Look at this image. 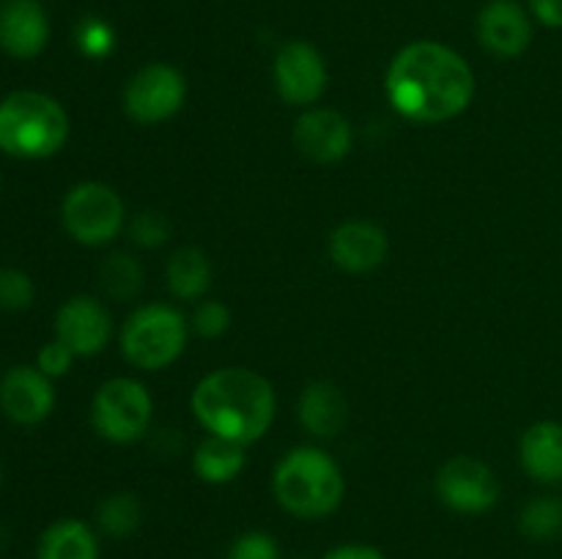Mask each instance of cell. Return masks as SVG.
Instances as JSON below:
<instances>
[{
  "label": "cell",
  "instance_id": "26",
  "mask_svg": "<svg viewBox=\"0 0 562 559\" xmlns=\"http://www.w3.org/2000/svg\"><path fill=\"white\" fill-rule=\"evenodd\" d=\"M33 280L22 269H0V310L20 312L33 305Z\"/></svg>",
  "mask_w": 562,
  "mask_h": 559
},
{
  "label": "cell",
  "instance_id": "1",
  "mask_svg": "<svg viewBox=\"0 0 562 559\" xmlns=\"http://www.w3.org/2000/svg\"><path fill=\"white\" fill-rule=\"evenodd\" d=\"M384 88L404 118L439 124L470 107L475 75L456 49L439 42H412L390 64Z\"/></svg>",
  "mask_w": 562,
  "mask_h": 559
},
{
  "label": "cell",
  "instance_id": "7",
  "mask_svg": "<svg viewBox=\"0 0 562 559\" xmlns=\"http://www.w3.org/2000/svg\"><path fill=\"white\" fill-rule=\"evenodd\" d=\"M151 395L135 378H110L93 398L91 420L102 438L115 444L137 442L151 425Z\"/></svg>",
  "mask_w": 562,
  "mask_h": 559
},
{
  "label": "cell",
  "instance_id": "28",
  "mask_svg": "<svg viewBox=\"0 0 562 559\" xmlns=\"http://www.w3.org/2000/svg\"><path fill=\"white\" fill-rule=\"evenodd\" d=\"M130 233L135 244L140 247H159L168 241L170 223L159 212H140L130 223Z\"/></svg>",
  "mask_w": 562,
  "mask_h": 559
},
{
  "label": "cell",
  "instance_id": "19",
  "mask_svg": "<svg viewBox=\"0 0 562 559\" xmlns=\"http://www.w3.org/2000/svg\"><path fill=\"white\" fill-rule=\"evenodd\" d=\"M36 559H99L97 535L77 518H60L38 537Z\"/></svg>",
  "mask_w": 562,
  "mask_h": 559
},
{
  "label": "cell",
  "instance_id": "32",
  "mask_svg": "<svg viewBox=\"0 0 562 559\" xmlns=\"http://www.w3.org/2000/svg\"><path fill=\"white\" fill-rule=\"evenodd\" d=\"M327 559H387L379 548L362 546V543H349V546H340L335 551L327 554Z\"/></svg>",
  "mask_w": 562,
  "mask_h": 559
},
{
  "label": "cell",
  "instance_id": "10",
  "mask_svg": "<svg viewBox=\"0 0 562 559\" xmlns=\"http://www.w3.org/2000/svg\"><path fill=\"white\" fill-rule=\"evenodd\" d=\"M274 88L289 104L305 107L322 99L327 88V64L307 42H289L274 58Z\"/></svg>",
  "mask_w": 562,
  "mask_h": 559
},
{
  "label": "cell",
  "instance_id": "15",
  "mask_svg": "<svg viewBox=\"0 0 562 559\" xmlns=\"http://www.w3.org/2000/svg\"><path fill=\"white\" fill-rule=\"evenodd\" d=\"M294 142L313 162H340L351 151V126L335 110H307L296 118Z\"/></svg>",
  "mask_w": 562,
  "mask_h": 559
},
{
  "label": "cell",
  "instance_id": "23",
  "mask_svg": "<svg viewBox=\"0 0 562 559\" xmlns=\"http://www.w3.org/2000/svg\"><path fill=\"white\" fill-rule=\"evenodd\" d=\"M519 529L530 540L547 543L562 535V499L536 497L519 515Z\"/></svg>",
  "mask_w": 562,
  "mask_h": 559
},
{
  "label": "cell",
  "instance_id": "17",
  "mask_svg": "<svg viewBox=\"0 0 562 559\" xmlns=\"http://www.w3.org/2000/svg\"><path fill=\"white\" fill-rule=\"evenodd\" d=\"M521 464L532 480L543 486H560L562 482V425L560 422H536L527 427L519 444Z\"/></svg>",
  "mask_w": 562,
  "mask_h": 559
},
{
  "label": "cell",
  "instance_id": "3",
  "mask_svg": "<svg viewBox=\"0 0 562 559\" xmlns=\"http://www.w3.org/2000/svg\"><path fill=\"white\" fill-rule=\"evenodd\" d=\"M272 491L280 507L296 518H327L340 507L346 480L340 466L318 447H296L278 464Z\"/></svg>",
  "mask_w": 562,
  "mask_h": 559
},
{
  "label": "cell",
  "instance_id": "22",
  "mask_svg": "<svg viewBox=\"0 0 562 559\" xmlns=\"http://www.w3.org/2000/svg\"><path fill=\"white\" fill-rule=\"evenodd\" d=\"M97 524L110 537H130L143 524V504L135 493H113L97 507Z\"/></svg>",
  "mask_w": 562,
  "mask_h": 559
},
{
  "label": "cell",
  "instance_id": "25",
  "mask_svg": "<svg viewBox=\"0 0 562 559\" xmlns=\"http://www.w3.org/2000/svg\"><path fill=\"white\" fill-rule=\"evenodd\" d=\"M75 42L86 58H108L115 49V31L110 27V22L99 20V16H86L77 25Z\"/></svg>",
  "mask_w": 562,
  "mask_h": 559
},
{
  "label": "cell",
  "instance_id": "4",
  "mask_svg": "<svg viewBox=\"0 0 562 559\" xmlns=\"http://www.w3.org/2000/svg\"><path fill=\"white\" fill-rule=\"evenodd\" d=\"M69 115L58 99L14 91L0 99V151L16 159H47L64 148Z\"/></svg>",
  "mask_w": 562,
  "mask_h": 559
},
{
  "label": "cell",
  "instance_id": "34",
  "mask_svg": "<svg viewBox=\"0 0 562 559\" xmlns=\"http://www.w3.org/2000/svg\"><path fill=\"white\" fill-rule=\"evenodd\" d=\"M0 486H3V466H0Z\"/></svg>",
  "mask_w": 562,
  "mask_h": 559
},
{
  "label": "cell",
  "instance_id": "29",
  "mask_svg": "<svg viewBox=\"0 0 562 559\" xmlns=\"http://www.w3.org/2000/svg\"><path fill=\"white\" fill-rule=\"evenodd\" d=\"M192 327L201 338H220L231 327V310L223 301H201L192 316Z\"/></svg>",
  "mask_w": 562,
  "mask_h": 559
},
{
  "label": "cell",
  "instance_id": "12",
  "mask_svg": "<svg viewBox=\"0 0 562 559\" xmlns=\"http://www.w3.org/2000/svg\"><path fill=\"white\" fill-rule=\"evenodd\" d=\"M113 321L108 307L93 296H71L55 316V338L75 351V356H93L108 345Z\"/></svg>",
  "mask_w": 562,
  "mask_h": 559
},
{
  "label": "cell",
  "instance_id": "14",
  "mask_svg": "<svg viewBox=\"0 0 562 559\" xmlns=\"http://www.w3.org/2000/svg\"><path fill=\"white\" fill-rule=\"evenodd\" d=\"M477 38L497 58H519L532 42V22L516 0H492L477 14Z\"/></svg>",
  "mask_w": 562,
  "mask_h": 559
},
{
  "label": "cell",
  "instance_id": "9",
  "mask_svg": "<svg viewBox=\"0 0 562 559\" xmlns=\"http://www.w3.org/2000/svg\"><path fill=\"white\" fill-rule=\"evenodd\" d=\"M437 493L456 513H488L499 499V480L483 460L456 455L437 471Z\"/></svg>",
  "mask_w": 562,
  "mask_h": 559
},
{
  "label": "cell",
  "instance_id": "27",
  "mask_svg": "<svg viewBox=\"0 0 562 559\" xmlns=\"http://www.w3.org/2000/svg\"><path fill=\"white\" fill-rule=\"evenodd\" d=\"M225 559H280V546L267 532H245L231 543Z\"/></svg>",
  "mask_w": 562,
  "mask_h": 559
},
{
  "label": "cell",
  "instance_id": "20",
  "mask_svg": "<svg viewBox=\"0 0 562 559\" xmlns=\"http://www.w3.org/2000/svg\"><path fill=\"white\" fill-rule=\"evenodd\" d=\"M165 280L179 299H201L212 285V263L195 247H181L168 261Z\"/></svg>",
  "mask_w": 562,
  "mask_h": 559
},
{
  "label": "cell",
  "instance_id": "13",
  "mask_svg": "<svg viewBox=\"0 0 562 559\" xmlns=\"http://www.w3.org/2000/svg\"><path fill=\"white\" fill-rule=\"evenodd\" d=\"M49 42L47 11L38 0H0V49L16 60L42 55Z\"/></svg>",
  "mask_w": 562,
  "mask_h": 559
},
{
  "label": "cell",
  "instance_id": "18",
  "mask_svg": "<svg viewBox=\"0 0 562 559\" xmlns=\"http://www.w3.org/2000/svg\"><path fill=\"white\" fill-rule=\"evenodd\" d=\"M300 422L316 438H335L349 422V400L335 384H307L300 398Z\"/></svg>",
  "mask_w": 562,
  "mask_h": 559
},
{
  "label": "cell",
  "instance_id": "30",
  "mask_svg": "<svg viewBox=\"0 0 562 559\" xmlns=\"http://www.w3.org/2000/svg\"><path fill=\"white\" fill-rule=\"evenodd\" d=\"M71 362H75V351H71L69 345L60 343L58 338L49 340V343H44L42 349H38V356H36V367L49 378L66 376V373L71 370Z\"/></svg>",
  "mask_w": 562,
  "mask_h": 559
},
{
  "label": "cell",
  "instance_id": "8",
  "mask_svg": "<svg viewBox=\"0 0 562 559\" xmlns=\"http://www.w3.org/2000/svg\"><path fill=\"white\" fill-rule=\"evenodd\" d=\"M184 99V75L168 64L143 66L124 88V110L137 124H162L173 118Z\"/></svg>",
  "mask_w": 562,
  "mask_h": 559
},
{
  "label": "cell",
  "instance_id": "11",
  "mask_svg": "<svg viewBox=\"0 0 562 559\" xmlns=\"http://www.w3.org/2000/svg\"><path fill=\"white\" fill-rule=\"evenodd\" d=\"M0 409L16 425H38L55 409L53 378L31 365L9 367L0 378Z\"/></svg>",
  "mask_w": 562,
  "mask_h": 559
},
{
  "label": "cell",
  "instance_id": "5",
  "mask_svg": "<svg viewBox=\"0 0 562 559\" xmlns=\"http://www.w3.org/2000/svg\"><path fill=\"white\" fill-rule=\"evenodd\" d=\"M187 345V321L168 305H146L126 318L121 329V351L140 370H162L173 365Z\"/></svg>",
  "mask_w": 562,
  "mask_h": 559
},
{
  "label": "cell",
  "instance_id": "2",
  "mask_svg": "<svg viewBox=\"0 0 562 559\" xmlns=\"http://www.w3.org/2000/svg\"><path fill=\"white\" fill-rule=\"evenodd\" d=\"M274 389L261 373L223 367L203 378L192 392V411L212 436L252 444L274 420Z\"/></svg>",
  "mask_w": 562,
  "mask_h": 559
},
{
  "label": "cell",
  "instance_id": "16",
  "mask_svg": "<svg viewBox=\"0 0 562 559\" xmlns=\"http://www.w3.org/2000/svg\"><path fill=\"white\" fill-rule=\"evenodd\" d=\"M387 250V233L379 225L362 223V219L338 225L329 236V255H333L335 266L349 274H366L382 266Z\"/></svg>",
  "mask_w": 562,
  "mask_h": 559
},
{
  "label": "cell",
  "instance_id": "31",
  "mask_svg": "<svg viewBox=\"0 0 562 559\" xmlns=\"http://www.w3.org/2000/svg\"><path fill=\"white\" fill-rule=\"evenodd\" d=\"M530 11L541 25L562 27V0H530Z\"/></svg>",
  "mask_w": 562,
  "mask_h": 559
},
{
  "label": "cell",
  "instance_id": "33",
  "mask_svg": "<svg viewBox=\"0 0 562 559\" xmlns=\"http://www.w3.org/2000/svg\"><path fill=\"white\" fill-rule=\"evenodd\" d=\"M5 548H9V532H5V526L0 524V554H3Z\"/></svg>",
  "mask_w": 562,
  "mask_h": 559
},
{
  "label": "cell",
  "instance_id": "21",
  "mask_svg": "<svg viewBox=\"0 0 562 559\" xmlns=\"http://www.w3.org/2000/svg\"><path fill=\"white\" fill-rule=\"evenodd\" d=\"M245 469V444L223 436L203 438L195 453V471L206 482H231Z\"/></svg>",
  "mask_w": 562,
  "mask_h": 559
},
{
  "label": "cell",
  "instance_id": "24",
  "mask_svg": "<svg viewBox=\"0 0 562 559\" xmlns=\"http://www.w3.org/2000/svg\"><path fill=\"white\" fill-rule=\"evenodd\" d=\"M99 274H102V288L113 299H132L143 288V266L124 252L110 255L99 269Z\"/></svg>",
  "mask_w": 562,
  "mask_h": 559
},
{
  "label": "cell",
  "instance_id": "6",
  "mask_svg": "<svg viewBox=\"0 0 562 559\" xmlns=\"http://www.w3.org/2000/svg\"><path fill=\"white\" fill-rule=\"evenodd\" d=\"M60 217L71 239L86 247H102L124 228V201L113 186L82 181L66 192Z\"/></svg>",
  "mask_w": 562,
  "mask_h": 559
}]
</instances>
